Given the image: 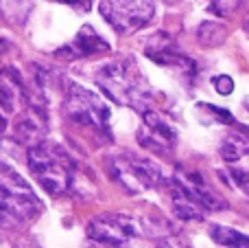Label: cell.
Instances as JSON below:
<instances>
[{
    "mask_svg": "<svg viewBox=\"0 0 249 248\" xmlns=\"http://www.w3.org/2000/svg\"><path fill=\"white\" fill-rule=\"evenodd\" d=\"M29 169L51 196H61L74 178V163L61 145L39 141L29 149Z\"/></svg>",
    "mask_w": 249,
    "mask_h": 248,
    "instance_id": "2",
    "label": "cell"
},
{
    "mask_svg": "<svg viewBox=\"0 0 249 248\" xmlns=\"http://www.w3.org/2000/svg\"><path fill=\"white\" fill-rule=\"evenodd\" d=\"M144 53H146V57H151V60L155 62V64H162V66H184V68H188L190 73L195 70V64L188 60V57H184L179 51H177L175 42L171 40V35H168V33L151 35V38L146 40V44H144Z\"/></svg>",
    "mask_w": 249,
    "mask_h": 248,
    "instance_id": "11",
    "label": "cell"
},
{
    "mask_svg": "<svg viewBox=\"0 0 249 248\" xmlns=\"http://www.w3.org/2000/svg\"><path fill=\"white\" fill-rule=\"evenodd\" d=\"M210 235L216 244L228 246V248H249V237L245 233H238L234 228L221 227V224H212L210 227Z\"/></svg>",
    "mask_w": 249,
    "mask_h": 248,
    "instance_id": "15",
    "label": "cell"
},
{
    "mask_svg": "<svg viewBox=\"0 0 249 248\" xmlns=\"http://www.w3.org/2000/svg\"><path fill=\"white\" fill-rule=\"evenodd\" d=\"M166 4H175V2H179V0H164Z\"/></svg>",
    "mask_w": 249,
    "mask_h": 248,
    "instance_id": "22",
    "label": "cell"
},
{
    "mask_svg": "<svg viewBox=\"0 0 249 248\" xmlns=\"http://www.w3.org/2000/svg\"><path fill=\"white\" fill-rule=\"evenodd\" d=\"M24 99V83L13 68L0 70V105L7 114L16 112Z\"/></svg>",
    "mask_w": 249,
    "mask_h": 248,
    "instance_id": "13",
    "label": "cell"
},
{
    "mask_svg": "<svg viewBox=\"0 0 249 248\" xmlns=\"http://www.w3.org/2000/svg\"><path fill=\"white\" fill-rule=\"evenodd\" d=\"M57 2H64V4H68V7L77 9V11H83V13L92 9V0H57Z\"/></svg>",
    "mask_w": 249,
    "mask_h": 248,
    "instance_id": "19",
    "label": "cell"
},
{
    "mask_svg": "<svg viewBox=\"0 0 249 248\" xmlns=\"http://www.w3.org/2000/svg\"><path fill=\"white\" fill-rule=\"evenodd\" d=\"M109 174L114 180L123 185L129 193H140L155 189L164 183V176L160 165H155L149 158L136 156V154H118L109 161Z\"/></svg>",
    "mask_w": 249,
    "mask_h": 248,
    "instance_id": "5",
    "label": "cell"
},
{
    "mask_svg": "<svg viewBox=\"0 0 249 248\" xmlns=\"http://www.w3.org/2000/svg\"><path fill=\"white\" fill-rule=\"evenodd\" d=\"M249 154V143L243 134H232L223 141L221 145V156L225 163H230L232 167H236L238 163H243Z\"/></svg>",
    "mask_w": 249,
    "mask_h": 248,
    "instance_id": "14",
    "label": "cell"
},
{
    "mask_svg": "<svg viewBox=\"0 0 249 248\" xmlns=\"http://www.w3.org/2000/svg\"><path fill=\"white\" fill-rule=\"evenodd\" d=\"M109 51V44L92 29L90 24L81 26L74 40L66 46H61L59 51L55 53L57 57H66V60H79V57H92V55H99V53H107Z\"/></svg>",
    "mask_w": 249,
    "mask_h": 248,
    "instance_id": "10",
    "label": "cell"
},
{
    "mask_svg": "<svg viewBox=\"0 0 249 248\" xmlns=\"http://www.w3.org/2000/svg\"><path fill=\"white\" fill-rule=\"evenodd\" d=\"M66 114L70 121L79 123V125L94 127L99 132H107L109 123V108L105 105V101L99 95H94L92 90L72 83L66 90V101H64Z\"/></svg>",
    "mask_w": 249,
    "mask_h": 248,
    "instance_id": "6",
    "label": "cell"
},
{
    "mask_svg": "<svg viewBox=\"0 0 249 248\" xmlns=\"http://www.w3.org/2000/svg\"><path fill=\"white\" fill-rule=\"evenodd\" d=\"M99 88L118 105L144 110L149 101V86L131 60H114L96 73Z\"/></svg>",
    "mask_w": 249,
    "mask_h": 248,
    "instance_id": "1",
    "label": "cell"
},
{
    "mask_svg": "<svg viewBox=\"0 0 249 248\" xmlns=\"http://www.w3.org/2000/svg\"><path fill=\"white\" fill-rule=\"evenodd\" d=\"M197 38L203 46H221L228 38V29L219 22H203L197 29Z\"/></svg>",
    "mask_w": 249,
    "mask_h": 248,
    "instance_id": "16",
    "label": "cell"
},
{
    "mask_svg": "<svg viewBox=\"0 0 249 248\" xmlns=\"http://www.w3.org/2000/svg\"><path fill=\"white\" fill-rule=\"evenodd\" d=\"M39 211L42 202L29 185L0 163V222H26Z\"/></svg>",
    "mask_w": 249,
    "mask_h": 248,
    "instance_id": "4",
    "label": "cell"
},
{
    "mask_svg": "<svg viewBox=\"0 0 249 248\" xmlns=\"http://www.w3.org/2000/svg\"><path fill=\"white\" fill-rule=\"evenodd\" d=\"M83 248H109V246H107V244H103V242L92 240V237H90V242H86V244H83Z\"/></svg>",
    "mask_w": 249,
    "mask_h": 248,
    "instance_id": "20",
    "label": "cell"
},
{
    "mask_svg": "<svg viewBox=\"0 0 249 248\" xmlns=\"http://www.w3.org/2000/svg\"><path fill=\"white\" fill-rule=\"evenodd\" d=\"M241 4H243V0H212L210 9L219 18H228V16H232V13L236 11Z\"/></svg>",
    "mask_w": 249,
    "mask_h": 248,
    "instance_id": "17",
    "label": "cell"
},
{
    "mask_svg": "<svg viewBox=\"0 0 249 248\" xmlns=\"http://www.w3.org/2000/svg\"><path fill=\"white\" fill-rule=\"evenodd\" d=\"M103 18L123 35L149 24L155 13L153 0H101Z\"/></svg>",
    "mask_w": 249,
    "mask_h": 248,
    "instance_id": "8",
    "label": "cell"
},
{
    "mask_svg": "<svg viewBox=\"0 0 249 248\" xmlns=\"http://www.w3.org/2000/svg\"><path fill=\"white\" fill-rule=\"evenodd\" d=\"M18 139L24 143H39L46 134V108L39 101H26L24 112H22L20 121L16 127Z\"/></svg>",
    "mask_w": 249,
    "mask_h": 248,
    "instance_id": "12",
    "label": "cell"
},
{
    "mask_svg": "<svg viewBox=\"0 0 249 248\" xmlns=\"http://www.w3.org/2000/svg\"><path fill=\"white\" fill-rule=\"evenodd\" d=\"M212 83H214V88H216L219 95H230V92L234 90V79L228 77V75H219V77H214Z\"/></svg>",
    "mask_w": 249,
    "mask_h": 248,
    "instance_id": "18",
    "label": "cell"
},
{
    "mask_svg": "<svg viewBox=\"0 0 249 248\" xmlns=\"http://www.w3.org/2000/svg\"><path fill=\"white\" fill-rule=\"evenodd\" d=\"M146 233L144 220L124 213H103L88 224V235L107 246H123Z\"/></svg>",
    "mask_w": 249,
    "mask_h": 248,
    "instance_id": "7",
    "label": "cell"
},
{
    "mask_svg": "<svg viewBox=\"0 0 249 248\" xmlns=\"http://www.w3.org/2000/svg\"><path fill=\"white\" fill-rule=\"evenodd\" d=\"M138 141L144 149L155 154H166L175 149L177 143V132L171 123L164 117H160L158 112L146 110L142 117V127L138 132Z\"/></svg>",
    "mask_w": 249,
    "mask_h": 248,
    "instance_id": "9",
    "label": "cell"
},
{
    "mask_svg": "<svg viewBox=\"0 0 249 248\" xmlns=\"http://www.w3.org/2000/svg\"><path fill=\"white\" fill-rule=\"evenodd\" d=\"M4 127H7V119H4L2 114H0V134L4 132Z\"/></svg>",
    "mask_w": 249,
    "mask_h": 248,
    "instance_id": "21",
    "label": "cell"
},
{
    "mask_svg": "<svg viewBox=\"0 0 249 248\" xmlns=\"http://www.w3.org/2000/svg\"><path fill=\"white\" fill-rule=\"evenodd\" d=\"M171 202L173 211L179 220H203L208 211L212 209H225V202L216 193L208 189L203 178L199 174H186L177 171L171 180Z\"/></svg>",
    "mask_w": 249,
    "mask_h": 248,
    "instance_id": "3",
    "label": "cell"
}]
</instances>
